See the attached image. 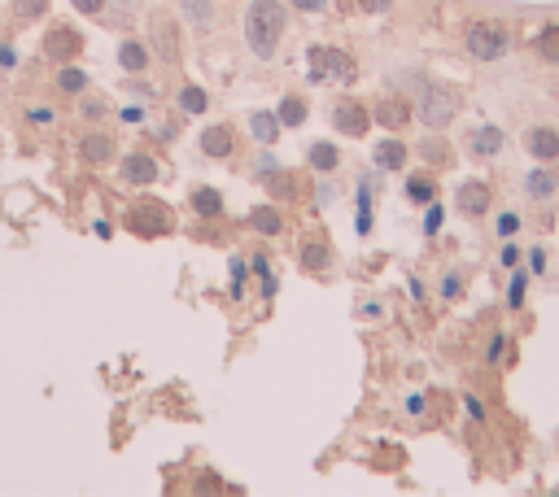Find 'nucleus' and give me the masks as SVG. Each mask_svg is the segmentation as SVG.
Returning <instances> with one entry per match:
<instances>
[{"instance_id":"1","label":"nucleus","mask_w":559,"mask_h":497,"mask_svg":"<svg viewBox=\"0 0 559 497\" xmlns=\"http://www.w3.org/2000/svg\"><path fill=\"white\" fill-rule=\"evenodd\" d=\"M284 27H289V14H284L280 0H254L245 9V40L258 57H271L284 40Z\"/></svg>"},{"instance_id":"2","label":"nucleus","mask_w":559,"mask_h":497,"mask_svg":"<svg viewBox=\"0 0 559 497\" xmlns=\"http://www.w3.org/2000/svg\"><path fill=\"white\" fill-rule=\"evenodd\" d=\"M306 75H311V83H354L359 66L341 48H311L306 53Z\"/></svg>"},{"instance_id":"3","label":"nucleus","mask_w":559,"mask_h":497,"mask_svg":"<svg viewBox=\"0 0 559 497\" xmlns=\"http://www.w3.org/2000/svg\"><path fill=\"white\" fill-rule=\"evenodd\" d=\"M463 44H468V53L477 57V62H498V57L507 53V27L503 22H472Z\"/></svg>"},{"instance_id":"4","label":"nucleus","mask_w":559,"mask_h":497,"mask_svg":"<svg viewBox=\"0 0 559 497\" xmlns=\"http://www.w3.org/2000/svg\"><path fill=\"white\" fill-rule=\"evenodd\" d=\"M127 227H132L136 236H166L171 232V210L158 201H140L132 214H127Z\"/></svg>"},{"instance_id":"5","label":"nucleus","mask_w":559,"mask_h":497,"mask_svg":"<svg viewBox=\"0 0 559 497\" xmlns=\"http://www.w3.org/2000/svg\"><path fill=\"white\" fill-rule=\"evenodd\" d=\"M455 109H459V96L455 92L428 88L424 92V105H420V118H424V127H446L450 118H455Z\"/></svg>"},{"instance_id":"6","label":"nucleus","mask_w":559,"mask_h":497,"mask_svg":"<svg viewBox=\"0 0 559 497\" xmlns=\"http://www.w3.org/2000/svg\"><path fill=\"white\" fill-rule=\"evenodd\" d=\"M79 48H83V40H79V31H70V27H53L44 35V57H53V62H70Z\"/></svg>"},{"instance_id":"7","label":"nucleus","mask_w":559,"mask_h":497,"mask_svg":"<svg viewBox=\"0 0 559 497\" xmlns=\"http://www.w3.org/2000/svg\"><path fill=\"white\" fill-rule=\"evenodd\" d=\"M332 127L346 131V136H363L367 131V109L359 101H337L332 105Z\"/></svg>"},{"instance_id":"8","label":"nucleus","mask_w":559,"mask_h":497,"mask_svg":"<svg viewBox=\"0 0 559 497\" xmlns=\"http://www.w3.org/2000/svg\"><path fill=\"white\" fill-rule=\"evenodd\" d=\"M525 144H529V153L538 157V162H555L559 157V131H551V127H533L525 136Z\"/></svg>"},{"instance_id":"9","label":"nucleus","mask_w":559,"mask_h":497,"mask_svg":"<svg viewBox=\"0 0 559 497\" xmlns=\"http://www.w3.org/2000/svg\"><path fill=\"white\" fill-rule=\"evenodd\" d=\"M459 210H463V214H472V218L485 214V210H490V188H485L481 179L463 184V188H459Z\"/></svg>"},{"instance_id":"10","label":"nucleus","mask_w":559,"mask_h":497,"mask_svg":"<svg viewBox=\"0 0 559 497\" xmlns=\"http://www.w3.org/2000/svg\"><path fill=\"white\" fill-rule=\"evenodd\" d=\"M407 118H411V105L398 101V96H385V101L376 105V123L380 127H407Z\"/></svg>"},{"instance_id":"11","label":"nucleus","mask_w":559,"mask_h":497,"mask_svg":"<svg viewBox=\"0 0 559 497\" xmlns=\"http://www.w3.org/2000/svg\"><path fill=\"white\" fill-rule=\"evenodd\" d=\"M123 175L132 179V184H153V179H158V162H153L149 153H132L123 162Z\"/></svg>"},{"instance_id":"12","label":"nucleus","mask_w":559,"mask_h":497,"mask_svg":"<svg viewBox=\"0 0 559 497\" xmlns=\"http://www.w3.org/2000/svg\"><path fill=\"white\" fill-rule=\"evenodd\" d=\"M402 162H407V144L402 140H380L376 144V166L380 171H398Z\"/></svg>"},{"instance_id":"13","label":"nucleus","mask_w":559,"mask_h":497,"mask_svg":"<svg viewBox=\"0 0 559 497\" xmlns=\"http://www.w3.org/2000/svg\"><path fill=\"white\" fill-rule=\"evenodd\" d=\"M201 149L210 157H228L232 153V131L228 127H206L201 131Z\"/></svg>"},{"instance_id":"14","label":"nucleus","mask_w":559,"mask_h":497,"mask_svg":"<svg viewBox=\"0 0 559 497\" xmlns=\"http://www.w3.org/2000/svg\"><path fill=\"white\" fill-rule=\"evenodd\" d=\"M153 40H158V53L166 62H175V53H180V40H171V18L158 14L153 18Z\"/></svg>"},{"instance_id":"15","label":"nucleus","mask_w":559,"mask_h":497,"mask_svg":"<svg viewBox=\"0 0 559 497\" xmlns=\"http://www.w3.org/2000/svg\"><path fill=\"white\" fill-rule=\"evenodd\" d=\"M249 131H254V140L258 144H271L280 136V118L276 114H267V109H258L254 118H249Z\"/></svg>"},{"instance_id":"16","label":"nucleus","mask_w":559,"mask_h":497,"mask_svg":"<svg viewBox=\"0 0 559 497\" xmlns=\"http://www.w3.org/2000/svg\"><path fill=\"white\" fill-rule=\"evenodd\" d=\"M249 227H254V232H263V236H280V232H284L280 214H276V210H267V205L249 210Z\"/></svg>"},{"instance_id":"17","label":"nucleus","mask_w":559,"mask_h":497,"mask_svg":"<svg viewBox=\"0 0 559 497\" xmlns=\"http://www.w3.org/2000/svg\"><path fill=\"white\" fill-rule=\"evenodd\" d=\"M118 62H123V70H132V75H136V70L149 66V48L140 40H127L123 48H118Z\"/></svg>"},{"instance_id":"18","label":"nucleus","mask_w":559,"mask_h":497,"mask_svg":"<svg viewBox=\"0 0 559 497\" xmlns=\"http://www.w3.org/2000/svg\"><path fill=\"white\" fill-rule=\"evenodd\" d=\"M498 149H503V131H498V127H481L477 136H472V153L490 157V153H498Z\"/></svg>"},{"instance_id":"19","label":"nucleus","mask_w":559,"mask_h":497,"mask_svg":"<svg viewBox=\"0 0 559 497\" xmlns=\"http://www.w3.org/2000/svg\"><path fill=\"white\" fill-rule=\"evenodd\" d=\"M83 157H88V162H110V157H114V140L110 136H88V140H83Z\"/></svg>"},{"instance_id":"20","label":"nucleus","mask_w":559,"mask_h":497,"mask_svg":"<svg viewBox=\"0 0 559 497\" xmlns=\"http://www.w3.org/2000/svg\"><path fill=\"white\" fill-rule=\"evenodd\" d=\"M337 162H341V153L332 149V144H311V166L315 171H337Z\"/></svg>"},{"instance_id":"21","label":"nucleus","mask_w":559,"mask_h":497,"mask_svg":"<svg viewBox=\"0 0 559 497\" xmlns=\"http://www.w3.org/2000/svg\"><path fill=\"white\" fill-rule=\"evenodd\" d=\"M280 127H302V118H306V105L297 101V96H289V101H280Z\"/></svg>"},{"instance_id":"22","label":"nucleus","mask_w":559,"mask_h":497,"mask_svg":"<svg viewBox=\"0 0 559 497\" xmlns=\"http://www.w3.org/2000/svg\"><path fill=\"white\" fill-rule=\"evenodd\" d=\"M193 205H197V214H219L223 210V197H219V192H214V188H197L193 192Z\"/></svg>"},{"instance_id":"23","label":"nucleus","mask_w":559,"mask_h":497,"mask_svg":"<svg viewBox=\"0 0 559 497\" xmlns=\"http://www.w3.org/2000/svg\"><path fill=\"white\" fill-rule=\"evenodd\" d=\"M407 197H411L415 205H428V201L437 197V192H433V179H420V175L407 179Z\"/></svg>"},{"instance_id":"24","label":"nucleus","mask_w":559,"mask_h":497,"mask_svg":"<svg viewBox=\"0 0 559 497\" xmlns=\"http://www.w3.org/2000/svg\"><path fill=\"white\" fill-rule=\"evenodd\" d=\"M538 53L546 57V62L559 66V27H546V31L538 35Z\"/></svg>"},{"instance_id":"25","label":"nucleus","mask_w":559,"mask_h":497,"mask_svg":"<svg viewBox=\"0 0 559 497\" xmlns=\"http://www.w3.org/2000/svg\"><path fill=\"white\" fill-rule=\"evenodd\" d=\"M529 192H533V197H551V192H555V175L551 171H533L529 175Z\"/></svg>"},{"instance_id":"26","label":"nucleus","mask_w":559,"mask_h":497,"mask_svg":"<svg viewBox=\"0 0 559 497\" xmlns=\"http://www.w3.org/2000/svg\"><path fill=\"white\" fill-rule=\"evenodd\" d=\"M302 266H306V271H324V266H328V249L324 245H306L302 249Z\"/></svg>"},{"instance_id":"27","label":"nucleus","mask_w":559,"mask_h":497,"mask_svg":"<svg viewBox=\"0 0 559 497\" xmlns=\"http://www.w3.org/2000/svg\"><path fill=\"white\" fill-rule=\"evenodd\" d=\"M359 232L367 236L372 232V188L363 184V192H359Z\"/></svg>"},{"instance_id":"28","label":"nucleus","mask_w":559,"mask_h":497,"mask_svg":"<svg viewBox=\"0 0 559 497\" xmlns=\"http://www.w3.org/2000/svg\"><path fill=\"white\" fill-rule=\"evenodd\" d=\"M180 105L188 109V114H201V109H206V92H201V88H184L180 92Z\"/></svg>"},{"instance_id":"29","label":"nucleus","mask_w":559,"mask_h":497,"mask_svg":"<svg viewBox=\"0 0 559 497\" xmlns=\"http://www.w3.org/2000/svg\"><path fill=\"white\" fill-rule=\"evenodd\" d=\"M49 9V0H14V14L18 18H40Z\"/></svg>"},{"instance_id":"30","label":"nucleus","mask_w":559,"mask_h":497,"mask_svg":"<svg viewBox=\"0 0 559 497\" xmlns=\"http://www.w3.org/2000/svg\"><path fill=\"white\" fill-rule=\"evenodd\" d=\"M267 179H271V192H276V197H280V192H284V197H293V192H297V179L293 175H276V171H271Z\"/></svg>"},{"instance_id":"31","label":"nucleus","mask_w":559,"mask_h":497,"mask_svg":"<svg viewBox=\"0 0 559 497\" xmlns=\"http://www.w3.org/2000/svg\"><path fill=\"white\" fill-rule=\"evenodd\" d=\"M57 83H62L66 92H79V88H83V83H88V79H83V70H75V66H66L62 75H57Z\"/></svg>"},{"instance_id":"32","label":"nucleus","mask_w":559,"mask_h":497,"mask_svg":"<svg viewBox=\"0 0 559 497\" xmlns=\"http://www.w3.org/2000/svg\"><path fill=\"white\" fill-rule=\"evenodd\" d=\"M245 258H232V297H241V284H245Z\"/></svg>"},{"instance_id":"33","label":"nucleus","mask_w":559,"mask_h":497,"mask_svg":"<svg viewBox=\"0 0 559 497\" xmlns=\"http://www.w3.org/2000/svg\"><path fill=\"white\" fill-rule=\"evenodd\" d=\"M442 227V205H428V214H424V232H437Z\"/></svg>"},{"instance_id":"34","label":"nucleus","mask_w":559,"mask_h":497,"mask_svg":"<svg viewBox=\"0 0 559 497\" xmlns=\"http://www.w3.org/2000/svg\"><path fill=\"white\" fill-rule=\"evenodd\" d=\"M70 5H75L79 14H101V9H105V0H70Z\"/></svg>"},{"instance_id":"35","label":"nucleus","mask_w":559,"mask_h":497,"mask_svg":"<svg viewBox=\"0 0 559 497\" xmlns=\"http://www.w3.org/2000/svg\"><path fill=\"white\" fill-rule=\"evenodd\" d=\"M188 14H193V18L201 22V27L210 22V14H206V0H188Z\"/></svg>"},{"instance_id":"36","label":"nucleus","mask_w":559,"mask_h":497,"mask_svg":"<svg viewBox=\"0 0 559 497\" xmlns=\"http://www.w3.org/2000/svg\"><path fill=\"white\" fill-rule=\"evenodd\" d=\"M258 266V275H263V293L271 297V293H276V280H271V271H267V262H254Z\"/></svg>"},{"instance_id":"37","label":"nucleus","mask_w":559,"mask_h":497,"mask_svg":"<svg viewBox=\"0 0 559 497\" xmlns=\"http://www.w3.org/2000/svg\"><path fill=\"white\" fill-rule=\"evenodd\" d=\"M516 227H520V218H516V214H503V218H498V232H503V236H511Z\"/></svg>"},{"instance_id":"38","label":"nucleus","mask_w":559,"mask_h":497,"mask_svg":"<svg viewBox=\"0 0 559 497\" xmlns=\"http://www.w3.org/2000/svg\"><path fill=\"white\" fill-rule=\"evenodd\" d=\"M289 5H293V9H306V14H315V9H324L328 0H289Z\"/></svg>"},{"instance_id":"39","label":"nucleus","mask_w":559,"mask_h":497,"mask_svg":"<svg viewBox=\"0 0 559 497\" xmlns=\"http://www.w3.org/2000/svg\"><path fill=\"white\" fill-rule=\"evenodd\" d=\"M520 301H525V280L516 275V280H511V306H520Z\"/></svg>"},{"instance_id":"40","label":"nucleus","mask_w":559,"mask_h":497,"mask_svg":"<svg viewBox=\"0 0 559 497\" xmlns=\"http://www.w3.org/2000/svg\"><path fill=\"white\" fill-rule=\"evenodd\" d=\"M9 66H14V48L0 44V70H9Z\"/></svg>"},{"instance_id":"41","label":"nucleus","mask_w":559,"mask_h":497,"mask_svg":"<svg viewBox=\"0 0 559 497\" xmlns=\"http://www.w3.org/2000/svg\"><path fill=\"white\" fill-rule=\"evenodd\" d=\"M424 153H428V157H437V162H442V157H446V144H437V140H433V144H424Z\"/></svg>"},{"instance_id":"42","label":"nucleus","mask_w":559,"mask_h":497,"mask_svg":"<svg viewBox=\"0 0 559 497\" xmlns=\"http://www.w3.org/2000/svg\"><path fill=\"white\" fill-rule=\"evenodd\" d=\"M529 262H533V271H542V266H546V253H542V249H533V253H529Z\"/></svg>"},{"instance_id":"43","label":"nucleus","mask_w":559,"mask_h":497,"mask_svg":"<svg viewBox=\"0 0 559 497\" xmlns=\"http://www.w3.org/2000/svg\"><path fill=\"white\" fill-rule=\"evenodd\" d=\"M389 0H363V9H385Z\"/></svg>"}]
</instances>
